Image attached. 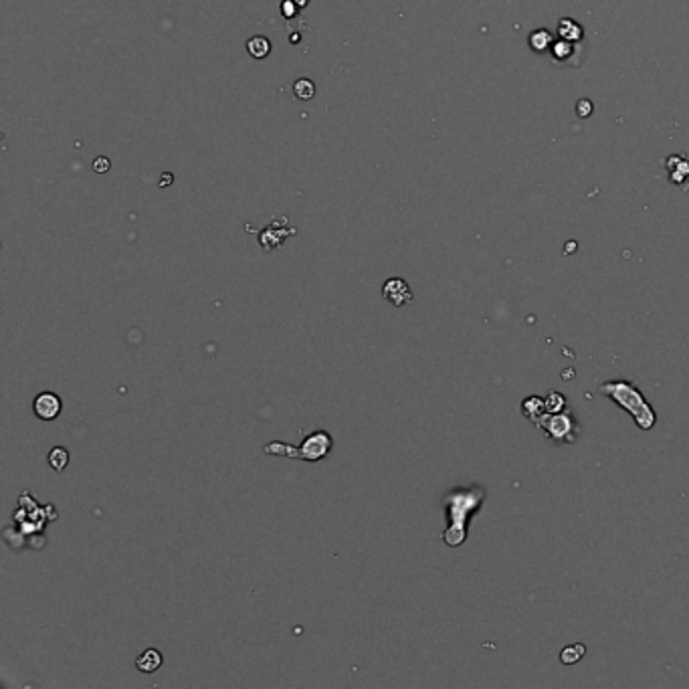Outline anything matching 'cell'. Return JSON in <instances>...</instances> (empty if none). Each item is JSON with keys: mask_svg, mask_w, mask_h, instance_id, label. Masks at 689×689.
Listing matches in <instances>:
<instances>
[{"mask_svg": "<svg viewBox=\"0 0 689 689\" xmlns=\"http://www.w3.org/2000/svg\"><path fill=\"white\" fill-rule=\"evenodd\" d=\"M558 35L562 37L564 41H572V42L580 41V37H582V28L578 27L574 21H570V18H562L560 25H558Z\"/></svg>", "mask_w": 689, "mask_h": 689, "instance_id": "30bf717a", "label": "cell"}, {"mask_svg": "<svg viewBox=\"0 0 689 689\" xmlns=\"http://www.w3.org/2000/svg\"><path fill=\"white\" fill-rule=\"evenodd\" d=\"M112 168V162H110V158H105V156H99V158H95L93 160V172H98V174H105L108 170Z\"/></svg>", "mask_w": 689, "mask_h": 689, "instance_id": "e0dca14e", "label": "cell"}, {"mask_svg": "<svg viewBox=\"0 0 689 689\" xmlns=\"http://www.w3.org/2000/svg\"><path fill=\"white\" fill-rule=\"evenodd\" d=\"M47 459H49V465H51L55 471H63V469L69 465V451L63 449V447H53Z\"/></svg>", "mask_w": 689, "mask_h": 689, "instance_id": "4fadbf2b", "label": "cell"}, {"mask_svg": "<svg viewBox=\"0 0 689 689\" xmlns=\"http://www.w3.org/2000/svg\"><path fill=\"white\" fill-rule=\"evenodd\" d=\"M574 55V42L572 41H560L554 45V51H552V57L554 61L558 63H570V57Z\"/></svg>", "mask_w": 689, "mask_h": 689, "instance_id": "5bb4252c", "label": "cell"}, {"mask_svg": "<svg viewBox=\"0 0 689 689\" xmlns=\"http://www.w3.org/2000/svg\"><path fill=\"white\" fill-rule=\"evenodd\" d=\"M172 178H174V176H172L170 172L162 174V176H160V186H170V184H172Z\"/></svg>", "mask_w": 689, "mask_h": 689, "instance_id": "d6986e66", "label": "cell"}, {"mask_svg": "<svg viewBox=\"0 0 689 689\" xmlns=\"http://www.w3.org/2000/svg\"><path fill=\"white\" fill-rule=\"evenodd\" d=\"M591 112H592V105L589 103V101H580V103H578V115H580V117H586Z\"/></svg>", "mask_w": 689, "mask_h": 689, "instance_id": "ac0fdd59", "label": "cell"}, {"mask_svg": "<svg viewBox=\"0 0 689 689\" xmlns=\"http://www.w3.org/2000/svg\"><path fill=\"white\" fill-rule=\"evenodd\" d=\"M487 497V490L483 485H467L455 487L443 495V507L447 514V528L443 532V542L457 548L465 544L469 534V521L477 516L479 509Z\"/></svg>", "mask_w": 689, "mask_h": 689, "instance_id": "6da1fadb", "label": "cell"}, {"mask_svg": "<svg viewBox=\"0 0 689 689\" xmlns=\"http://www.w3.org/2000/svg\"><path fill=\"white\" fill-rule=\"evenodd\" d=\"M550 45H552V37H550L548 30H535V33L530 35V47L534 49L535 53L546 51Z\"/></svg>", "mask_w": 689, "mask_h": 689, "instance_id": "2e32d148", "label": "cell"}, {"mask_svg": "<svg viewBox=\"0 0 689 689\" xmlns=\"http://www.w3.org/2000/svg\"><path fill=\"white\" fill-rule=\"evenodd\" d=\"M584 655H586V647H584L582 643H574V645H568V647L562 649V653H560V661H562L564 665H574V663L580 661Z\"/></svg>", "mask_w": 689, "mask_h": 689, "instance_id": "7c38bea8", "label": "cell"}, {"mask_svg": "<svg viewBox=\"0 0 689 689\" xmlns=\"http://www.w3.org/2000/svg\"><path fill=\"white\" fill-rule=\"evenodd\" d=\"M601 394L613 400L625 412L633 417L635 424L641 431H651L657 424V412L649 405L645 394L635 386L631 380H608L598 386Z\"/></svg>", "mask_w": 689, "mask_h": 689, "instance_id": "7a4b0ae2", "label": "cell"}, {"mask_svg": "<svg viewBox=\"0 0 689 689\" xmlns=\"http://www.w3.org/2000/svg\"><path fill=\"white\" fill-rule=\"evenodd\" d=\"M306 2H308V0H301V4H306Z\"/></svg>", "mask_w": 689, "mask_h": 689, "instance_id": "ffe728a7", "label": "cell"}, {"mask_svg": "<svg viewBox=\"0 0 689 689\" xmlns=\"http://www.w3.org/2000/svg\"><path fill=\"white\" fill-rule=\"evenodd\" d=\"M247 51H249V55L253 57V59H265L271 53V42L265 37L257 35V37H251L247 41Z\"/></svg>", "mask_w": 689, "mask_h": 689, "instance_id": "9c48e42d", "label": "cell"}, {"mask_svg": "<svg viewBox=\"0 0 689 689\" xmlns=\"http://www.w3.org/2000/svg\"><path fill=\"white\" fill-rule=\"evenodd\" d=\"M332 447H334L332 435L324 429H318L311 435L306 436L303 443L297 449L285 445V443H269L265 447V453H269V455H285V457H294V459H299V461H322L330 455Z\"/></svg>", "mask_w": 689, "mask_h": 689, "instance_id": "3957f363", "label": "cell"}, {"mask_svg": "<svg viewBox=\"0 0 689 689\" xmlns=\"http://www.w3.org/2000/svg\"><path fill=\"white\" fill-rule=\"evenodd\" d=\"M535 427L548 436L550 441H556V443H574L580 436V424L570 410H562L556 415L546 412L540 421L535 422Z\"/></svg>", "mask_w": 689, "mask_h": 689, "instance_id": "277c9868", "label": "cell"}, {"mask_svg": "<svg viewBox=\"0 0 689 689\" xmlns=\"http://www.w3.org/2000/svg\"><path fill=\"white\" fill-rule=\"evenodd\" d=\"M521 415L528 419V421L535 424L540 421L544 415H546V405H544V398L542 396H528L523 403H521Z\"/></svg>", "mask_w": 689, "mask_h": 689, "instance_id": "52a82bcc", "label": "cell"}, {"mask_svg": "<svg viewBox=\"0 0 689 689\" xmlns=\"http://www.w3.org/2000/svg\"><path fill=\"white\" fill-rule=\"evenodd\" d=\"M63 403L55 393H41L33 400V410L41 421H55L61 415Z\"/></svg>", "mask_w": 689, "mask_h": 689, "instance_id": "8992f818", "label": "cell"}, {"mask_svg": "<svg viewBox=\"0 0 689 689\" xmlns=\"http://www.w3.org/2000/svg\"><path fill=\"white\" fill-rule=\"evenodd\" d=\"M382 297L393 303L394 308H403L408 306L412 301V291L408 287V283L400 277H393L382 285Z\"/></svg>", "mask_w": 689, "mask_h": 689, "instance_id": "5b68a950", "label": "cell"}, {"mask_svg": "<svg viewBox=\"0 0 689 689\" xmlns=\"http://www.w3.org/2000/svg\"><path fill=\"white\" fill-rule=\"evenodd\" d=\"M162 653L158 649H146L140 657L136 659V667L141 673H154L162 667Z\"/></svg>", "mask_w": 689, "mask_h": 689, "instance_id": "ba28073f", "label": "cell"}, {"mask_svg": "<svg viewBox=\"0 0 689 689\" xmlns=\"http://www.w3.org/2000/svg\"><path fill=\"white\" fill-rule=\"evenodd\" d=\"M294 93H296L297 99L308 101V99H311L313 95H315V85H313L311 79L301 77V79H297L296 83H294Z\"/></svg>", "mask_w": 689, "mask_h": 689, "instance_id": "9a60e30c", "label": "cell"}, {"mask_svg": "<svg viewBox=\"0 0 689 689\" xmlns=\"http://www.w3.org/2000/svg\"><path fill=\"white\" fill-rule=\"evenodd\" d=\"M544 405H546V412H550V415L562 412V410H566V407H568L566 396H564L562 393H558V390H550V393L546 394V398H544Z\"/></svg>", "mask_w": 689, "mask_h": 689, "instance_id": "8fae6325", "label": "cell"}]
</instances>
